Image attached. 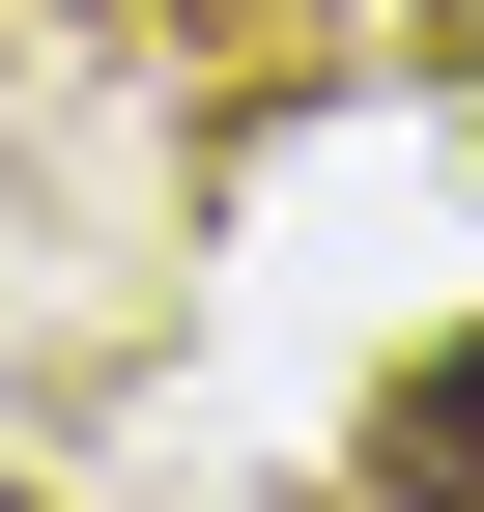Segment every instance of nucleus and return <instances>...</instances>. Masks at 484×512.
<instances>
[{
    "instance_id": "obj_1",
    "label": "nucleus",
    "mask_w": 484,
    "mask_h": 512,
    "mask_svg": "<svg viewBox=\"0 0 484 512\" xmlns=\"http://www.w3.org/2000/svg\"><path fill=\"white\" fill-rule=\"evenodd\" d=\"M371 512H484V313H456V342H399V399H371Z\"/></svg>"
},
{
    "instance_id": "obj_2",
    "label": "nucleus",
    "mask_w": 484,
    "mask_h": 512,
    "mask_svg": "<svg viewBox=\"0 0 484 512\" xmlns=\"http://www.w3.org/2000/svg\"><path fill=\"white\" fill-rule=\"evenodd\" d=\"M0 512H57V484H0Z\"/></svg>"
}]
</instances>
